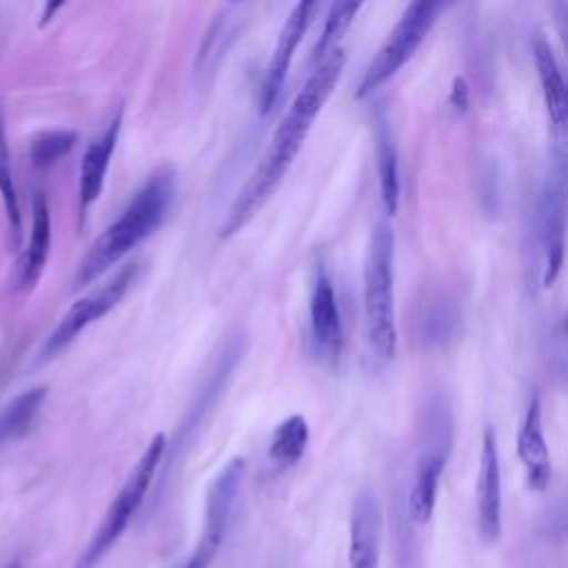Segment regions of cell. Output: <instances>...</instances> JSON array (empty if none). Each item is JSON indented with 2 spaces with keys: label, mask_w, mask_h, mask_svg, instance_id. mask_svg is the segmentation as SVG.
Here are the masks:
<instances>
[{
  "label": "cell",
  "mask_w": 568,
  "mask_h": 568,
  "mask_svg": "<svg viewBox=\"0 0 568 568\" xmlns=\"http://www.w3.org/2000/svg\"><path fill=\"white\" fill-rule=\"evenodd\" d=\"M359 2H353V0H339V2H333L328 7V13H326V20H324V29L315 42V49H313V62L317 64L322 58H326L333 49H337V42L339 38L346 33V29L351 27L353 18L357 16L359 11Z\"/></svg>",
  "instance_id": "cell-21"
},
{
  "label": "cell",
  "mask_w": 568,
  "mask_h": 568,
  "mask_svg": "<svg viewBox=\"0 0 568 568\" xmlns=\"http://www.w3.org/2000/svg\"><path fill=\"white\" fill-rule=\"evenodd\" d=\"M175 175L171 169L155 171L133 195L126 209L95 237L73 277V288H82L106 273L133 246L146 240L166 217L173 200Z\"/></svg>",
  "instance_id": "cell-2"
},
{
  "label": "cell",
  "mask_w": 568,
  "mask_h": 568,
  "mask_svg": "<svg viewBox=\"0 0 568 568\" xmlns=\"http://www.w3.org/2000/svg\"><path fill=\"white\" fill-rule=\"evenodd\" d=\"M382 513L373 493H359L353 501L348 526V568H379Z\"/></svg>",
  "instance_id": "cell-13"
},
{
  "label": "cell",
  "mask_w": 568,
  "mask_h": 568,
  "mask_svg": "<svg viewBox=\"0 0 568 568\" xmlns=\"http://www.w3.org/2000/svg\"><path fill=\"white\" fill-rule=\"evenodd\" d=\"M308 322H311V342L315 353L326 359H335L342 346V320L335 300V291L326 266L320 262L313 268L311 277V297H308Z\"/></svg>",
  "instance_id": "cell-12"
},
{
  "label": "cell",
  "mask_w": 568,
  "mask_h": 568,
  "mask_svg": "<svg viewBox=\"0 0 568 568\" xmlns=\"http://www.w3.org/2000/svg\"><path fill=\"white\" fill-rule=\"evenodd\" d=\"M344 64H346V53L344 49L337 47L313 67L311 75L297 91L282 122L277 124L266 153L262 155L255 171L251 173V178L244 182L237 197L229 206L224 222L220 226V237L235 235L260 211V206L271 197V193L280 186L297 151L302 149L306 133L311 131L313 120L317 118L328 95L333 93V87L337 84L344 71Z\"/></svg>",
  "instance_id": "cell-1"
},
{
  "label": "cell",
  "mask_w": 568,
  "mask_h": 568,
  "mask_svg": "<svg viewBox=\"0 0 568 568\" xmlns=\"http://www.w3.org/2000/svg\"><path fill=\"white\" fill-rule=\"evenodd\" d=\"M450 453V417L446 410H437L428 419V433L422 444V450L417 455L415 475L408 493V517L415 524H426L437 504V490L439 479L446 468Z\"/></svg>",
  "instance_id": "cell-8"
},
{
  "label": "cell",
  "mask_w": 568,
  "mask_h": 568,
  "mask_svg": "<svg viewBox=\"0 0 568 568\" xmlns=\"http://www.w3.org/2000/svg\"><path fill=\"white\" fill-rule=\"evenodd\" d=\"M0 197L4 204V215L9 231L13 233V242L20 240L22 231V215L18 206V193H16V182H13V171H11V155H9V144H7V129H4V113L0 106Z\"/></svg>",
  "instance_id": "cell-22"
},
{
  "label": "cell",
  "mask_w": 568,
  "mask_h": 568,
  "mask_svg": "<svg viewBox=\"0 0 568 568\" xmlns=\"http://www.w3.org/2000/svg\"><path fill=\"white\" fill-rule=\"evenodd\" d=\"M4 568H22L18 561H13V564H9V566H4Z\"/></svg>",
  "instance_id": "cell-26"
},
{
  "label": "cell",
  "mask_w": 568,
  "mask_h": 568,
  "mask_svg": "<svg viewBox=\"0 0 568 568\" xmlns=\"http://www.w3.org/2000/svg\"><path fill=\"white\" fill-rule=\"evenodd\" d=\"M377 173H379V193H382L384 209L388 215H393L399 204V162H397V149L384 122H379L377 126Z\"/></svg>",
  "instance_id": "cell-20"
},
{
  "label": "cell",
  "mask_w": 568,
  "mask_h": 568,
  "mask_svg": "<svg viewBox=\"0 0 568 568\" xmlns=\"http://www.w3.org/2000/svg\"><path fill=\"white\" fill-rule=\"evenodd\" d=\"M448 102H450V106H455L457 111H466V109H468V84H466L464 78H455Z\"/></svg>",
  "instance_id": "cell-24"
},
{
  "label": "cell",
  "mask_w": 568,
  "mask_h": 568,
  "mask_svg": "<svg viewBox=\"0 0 568 568\" xmlns=\"http://www.w3.org/2000/svg\"><path fill=\"white\" fill-rule=\"evenodd\" d=\"M120 126H122V111H118L113 115V120L106 124V129L102 131L100 138H95L80 162V215L84 217V213L89 211V206L100 197L102 193V184H104V175L111 162V155L115 151L118 144V135H120Z\"/></svg>",
  "instance_id": "cell-15"
},
{
  "label": "cell",
  "mask_w": 568,
  "mask_h": 568,
  "mask_svg": "<svg viewBox=\"0 0 568 568\" xmlns=\"http://www.w3.org/2000/svg\"><path fill=\"white\" fill-rule=\"evenodd\" d=\"M442 4L430 0H415L410 2L393 31L386 36L384 44L377 49L375 58L368 62L357 89L355 98L362 100L379 89L388 78H393L415 53L422 40L428 36L430 27L437 20Z\"/></svg>",
  "instance_id": "cell-5"
},
{
  "label": "cell",
  "mask_w": 568,
  "mask_h": 568,
  "mask_svg": "<svg viewBox=\"0 0 568 568\" xmlns=\"http://www.w3.org/2000/svg\"><path fill=\"white\" fill-rule=\"evenodd\" d=\"M393 255L395 235L386 220L377 222L364 260L362 297H364V326L371 351L379 359H393L397 351L395 326V293H393Z\"/></svg>",
  "instance_id": "cell-3"
},
{
  "label": "cell",
  "mask_w": 568,
  "mask_h": 568,
  "mask_svg": "<svg viewBox=\"0 0 568 568\" xmlns=\"http://www.w3.org/2000/svg\"><path fill=\"white\" fill-rule=\"evenodd\" d=\"M308 435V424L302 415H291L284 422H280L268 444L271 464L277 468H288L297 464L306 450Z\"/></svg>",
  "instance_id": "cell-18"
},
{
  "label": "cell",
  "mask_w": 568,
  "mask_h": 568,
  "mask_svg": "<svg viewBox=\"0 0 568 568\" xmlns=\"http://www.w3.org/2000/svg\"><path fill=\"white\" fill-rule=\"evenodd\" d=\"M60 7H62V2H55V4H47V9H44V13H42V22H40V24L49 22V16H51L53 11H58Z\"/></svg>",
  "instance_id": "cell-25"
},
{
  "label": "cell",
  "mask_w": 568,
  "mask_h": 568,
  "mask_svg": "<svg viewBox=\"0 0 568 568\" xmlns=\"http://www.w3.org/2000/svg\"><path fill=\"white\" fill-rule=\"evenodd\" d=\"M532 55H535L537 75H539V82H541V93H544L546 111H548V118L552 122L555 135L564 138L566 122H568V93H566L564 73L557 64V58H555L550 44L541 36L535 38Z\"/></svg>",
  "instance_id": "cell-17"
},
{
  "label": "cell",
  "mask_w": 568,
  "mask_h": 568,
  "mask_svg": "<svg viewBox=\"0 0 568 568\" xmlns=\"http://www.w3.org/2000/svg\"><path fill=\"white\" fill-rule=\"evenodd\" d=\"M315 11H317V2H297L291 9V13H288V18H286L280 36H277L273 58H271V64L266 69L264 82H262V91H260V111H262V115L268 113L273 109V104L277 102L280 91L284 87V80H286V73L291 69V62H293V53H295L302 36L306 33Z\"/></svg>",
  "instance_id": "cell-10"
},
{
  "label": "cell",
  "mask_w": 568,
  "mask_h": 568,
  "mask_svg": "<svg viewBox=\"0 0 568 568\" xmlns=\"http://www.w3.org/2000/svg\"><path fill=\"white\" fill-rule=\"evenodd\" d=\"M47 399V388L36 386L16 395L2 410H0V444L22 437L29 426L33 424L42 402Z\"/></svg>",
  "instance_id": "cell-19"
},
{
  "label": "cell",
  "mask_w": 568,
  "mask_h": 568,
  "mask_svg": "<svg viewBox=\"0 0 568 568\" xmlns=\"http://www.w3.org/2000/svg\"><path fill=\"white\" fill-rule=\"evenodd\" d=\"M51 248V213L42 193L31 202V235L18 264V291H31L44 273Z\"/></svg>",
  "instance_id": "cell-16"
},
{
  "label": "cell",
  "mask_w": 568,
  "mask_h": 568,
  "mask_svg": "<svg viewBox=\"0 0 568 568\" xmlns=\"http://www.w3.org/2000/svg\"><path fill=\"white\" fill-rule=\"evenodd\" d=\"M138 264L129 262L118 273H113L104 284L80 297L69 306V311L60 317L58 326L51 331L42 346V357L49 359L55 353H60L64 346H69L89 324L106 315L111 308L118 306V302L126 295L131 284L135 282Z\"/></svg>",
  "instance_id": "cell-7"
},
{
  "label": "cell",
  "mask_w": 568,
  "mask_h": 568,
  "mask_svg": "<svg viewBox=\"0 0 568 568\" xmlns=\"http://www.w3.org/2000/svg\"><path fill=\"white\" fill-rule=\"evenodd\" d=\"M164 453H166V435L155 433L153 439L149 442V446L144 448V453L140 455V459L135 462V466L131 468L126 481L118 490L104 519L100 521L95 535L91 537L89 546L78 557L73 568H95L109 555V550L115 546V541L122 537V532L129 528L133 515L142 506V501L155 479V473L164 459Z\"/></svg>",
  "instance_id": "cell-4"
},
{
  "label": "cell",
  "mask_w": 568,
  "mask_h": 568,
  "mask_svg": "<svg viewBox=\"0 0 568 568\" xmlns=\"http://www.w3.org/2000/svg\"><path fill=\"white\" fill-rule=\"evenodd\" d=\"M477 532L484 544H495L501 535V466L497 439L490 428L484 433L477 473Z\"/></svg>",
  "instance_id": "cell-11"
},
{
  "label": "cell",
  "mask_w": 568,
  "mask_h": 568,
  "mask_svg": "<svg viewBox=\"0 0 568 568\" xmlns=\"http://www.w3.org/2000/svg\"><path fill=\"white\" fill-rule=\"evenodd\" d=\"M75 142H78V133L67 131V129L47 131V133L38 135L29 149L33 166L47 169V166L55 164L60 158H64L75 146Z\"/></svg>",
  "instance_id": "cell-23"
},
{
  "label": "cell",
  "mask_w": 568,
  "mask_h": 568,
  "mask_svg": "<svg viewBox=\"0 0 568 568\" xmlns=\"http://www.w3.org/2000/svg\"><path fill=\"white\" fill-rule=\"evenodd\" d=\"M517 455L526 468V479L532 490H544L550 481V455L541 428L539 395L530 397L517 435Z\"/></svg>",
  "instance_id": "cell-14"
},
{
  "label": "cell",
  "mask_w": 568,
  "mask_h": 568,
  "mask_svg": "<svg viewBox=\"0 0 568 568\" xmlns=\"http://www.w3.org/2000/svg\"><path fill=\"white\" fill-rule=\"evenodd\" d=\"M537 235L541 244V284L550 286L564 260V182L548 178L537 202Z\"/></svg>",
  "instance_id": "cell-9"
},
{
  "label": "cell",
  "mask_w": 568,
  "mask_h": 568,
  "mask_svg": "<svg viewBox=\"0 0 568 568\" xmlns=\"http://www.w3.org/2000/svg\"><path fill=\"white\" fill-rule=\"evenodd\" d=\"M246 464L242 457H233L224 464V468L215 475L206 490L204 501V519H202V532L197 539V546L193 552L182 561L180 568H209L222 548V541L229 532L235 504L240 497L242 479H244Z\"/></svg>",
  "instance_id": "cell-6"
}]
</instances>
